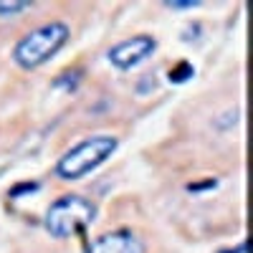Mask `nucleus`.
<instances>
[{
    "instance_id": "obj_9",
    "label": "nucleus",
    "mask_w": 253,
    "mask_h": 253,
    "mask_svg": "<svg viewBox=\"0 0 253 253\" xmlns=\"http://www.w3.org/2000/svg\"><path fill=\"white\" fill-rule=\"evenodd\" d=\"M33 190H38V182H23V185L10 190V198H18L20 193H33Z\"/></svg>"
},
{
    "instance_id": "obj_5",
    "label": "nucleus",
    "mask_w": 253,
    "mask_h": 253,
    "mask_svg": "<svg viewBox=\"0 0 253 253\" xmlns=\"http://www.w3.org/2000/svg\"><path fill=\"white\" fill-rule=\"evenodd\" d=\"M84 253H144V246L129 228H119L86 243Z\"/></svg>"
},
{
    "instance_id": "obj_3",
    "label": "nucleus",
    "mask_w": 253,
    "mask_h": 253,
    "mask_svg": "<svg viewBox=\"0 0 253 253\" xmlns=\"http://www.w3.org/2000/svg\"><path fill=\"white\" fill-rule=\"evenodd\" d=\"M96 220V205L81 195H63L56 203H51V208L46 210L43 225L46 230L63 241L74 233H79L81 228H86Z\"/></svg>"
},
{
    "instance_id": "obj_2",
    "label": "nucleus",
    "mask_w": 253,
    "mask_h": 253,
    "mask_svg": "<svg viewBox=\"0 0 253 253\" xmlns=\"http://www.w3.org/2000/svg\"><path fill=\"white\" fill-rule=\"evenodd\" d=\"M119 147V139L112 134H94L79 142L76 147L56 162V175L61 180H81L94 172L99 165H104Z\"/></svg>"
},
{
    "instance_id": "obj_6",
    "label": "nucleus",
    "mask_w": 253,
    "mask_h": 253,
    "mask_svg": "<svg viewBox=\"0 0 253 253\" xmlns=\"http://www.w3.org/2000/svg\"><path fill=\"white\" fill-rule=\"evenodd\" d=\"M190 76H195V69H193V63H187V61L177 63L175 69H170V81L172 84H185Z\"/></svg>"
},
{
    "instance_id": "obj_8",
    "label": "nucleus",
    "mask_w": 253,
    "mask_h": 253,
    "mask_svg": "<svg viewBox=\"0 0 253 253\" xmlns=\"http://www.w3.org/2000/svg\"><path fill=\"white\" fill-rule=\"evenodd\" d=\"M165 5L167 8H175V10H187V8H198L200 0H167Z\"/></svg>"
},
{
    "instance_id": "obj_1",
    "label": "nucleus",
    "mask_w": 253,
    "mask_h": 253,
    "mask_svg": "<svg viewBox=\"0 0 253 253\" xmlns=\"http://www.w3.org/2000/svg\"><path fill=\"white\" fill-rule=\"evenodd\" d=\"M69 36H71V31H69L66 23L51 20V23L26 33L18 41L15 48H13V61L20 69H38L66 46Z\"/></svg>"
},
{
    "instance_id": "obj_4",
    "label": "nucleus",
    "mask_w": 253,
    "mask_h": 253,
    "mask_svg": "<svg viewBox=\"0 0 253 253\" xmlns=\"http://www.w3.org/2000/svg\"><path fill=\"white\" fill-rule=\"evenodd\" d=\"M155 51H157V41L152 36H132L109 51V63L119 71H129L139 66L142 61H147Z\"/></svg>"
},
{
    "instance_id": "obj_7",
    "label": "nucleus",
    "mask_w": 253,
    "mask_h": 253,
    "mask_svg": "<svg viewBox=\"0 0 253 253\" xmlns=\"http://www.w3.org/2000/svg\"><path fill=\"white\" fill-rule=\"evenodd\" d=\"M33 3H28V0H20V3H0V18H8V15H18L28 10Z\"/></svg>"
},
{
    "instance_id": "obj_11",
    "label": "nucleus",
    "mask_w": 253,
    "mask_h": 253,
    "mask_svg": "<svg viewBox=\"0 0 253 253\" xmlns=\"http://www.w3.org/2000/svg\"><path fill=\"white\" fill-rule=\"evenodd\" d=\"M218 253H246V243H238L236 248H228V251H218Z\"/></svg>"
},
{
    "instance_id": "obj_10",
    "label": "nucleus",
    "mask_w": 253,
    "mask_h": 253,
    "mask_svg": "<svg viewBox=\"0 0 253 253\" xmlns=\"http://www.w3.org/2000/svg\"><path fill=\"white\" fill-rule=\"evenodd\" d=\"M203 187H215V180H208V182H200V185H187V190H203Z\"/></svg>"
}]
</instances>
